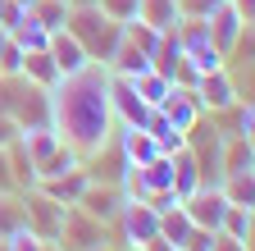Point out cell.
<instances>
[{"instance_id": "1", "label": "cell", "mask_w": 255, "mask_h": 251, "mask_svg": "<svg viewBox=\"0 0 255 251\" xmlns=\"http://www.w3.org/2000/svg\"><path fill=\"white\" fill-rule=\"evenodd\" d=\"M50 123H55V133L69 142L78 155H91L114 133L110 69L105 64H87V69H78L69 78H59L50 87Z\"/></svg>"}, {"instance_id": "2", "label": "cell", "mask_w": 255, "mask_h": 251, "mask_svg": "<svg viewBox=\"0 0 255 251\" xmlns=\"http://www.w3.org/2000/svg\"><path fill=\"white\" fill-rule=\"evenodd\" d=\"M64 32H73V41L87 50L91 64H110V55L123 37V23L105 18L96 5H69V23H64Z\"/></svg>"}, {"instance_id": "3", "label": "cell", "mask_w": 255, "mask_h": 251, "mask_svg": "<svg viewBox=\"0 0 255 251\" xmlns=\"http://www.w3.org/2000/svg\"><path fill=\"white\" fill-rule=\"evenodd\" d=\"M110 233H114V242H119V247L137 251V247H146L150 238H159V210H150V206H146V201H137V197H128V201H123V210L114 215Z\"/></svg>"}, {"instance_id": "4", "label": "cell", "mask_w": 255, "mask_h": 251, "mask_svg": "<svg viewBox=\"0 0 255 251\" xmlns=\"http://www.w3.org/2000/svg\"><path fill=\"white\" fill-rule=\"evenodd\" d=\"M55 242H59V251H91V247H101V242H114V233H110V224L91 219L82 206H64Z\"/></svg>"}, {"instance_id": "5", "label": "cell", "mask_w": 255, "mask_h": 251, "mask_svg": "<svg viewBox=\"0 0 255 251\" xmlns=\"http://www.w3.org/2000/svg\"><path fill=\"white\" fill-rule=\"evenodd\" d=\"M59 219H64V206L50 201L41 187H27V192H23V224H27V233L55 238L59 233Z\"/></svg>"}, {"instance_id": "6", "label": "cell", "mask_w": 255, "mask_h": 251, "mask_svg": "<svg viewBox=\"0 0 255 251\" xmlns=\"http://www.w3.org/2000/svg\"><path fill=\"white\" fill-rule=\"evenodd\" d=\"M182 210H187V219H191L196 229L219 233V219H223V210H228V201H223L219 183H201L196 192H187V197H182Z\"/></svg>"}, {"instance_id": "7", "label": "cell", "mask_w": 255, "mask_h": 251, "mask_svg": "<svg viewBox=\"0 0 255 251\" xmlns=\"http://www.w3.org/2000/svg\"><path fill=\"white\" fill-rule=\"evenodd\" d=\"M150 110H155V105H146V101L137 96L132 78H114V73H110V114H114V123H128V128H141Z\"/></svg>"}, {"instance_id": "8", "label": "cell", "mask_w": 255, "mask_h": 251, "mask_svg": "<svg viewBox=\"0 0 255 251\" xmlns=\"http://www.w3.org/2000/svg\"><path fill=\"white\" fill-rule=\"evenodd\" d=\"M123 187L119 183H96V178H87V187H82V197L73 201V206H82L91 219H101V224H114V215L123 210Z\"/></svg>"}, {"instance_id": "9", "label": "cell", "mask_w": 255, "mask_h": 251, "mask_svg": "<svg viewBox=\"0 0 255 251\" xmlns=\"http://www.w3.org/2000/svg\"><path fill=\"white\" fill-rule=\"evenodd\" d=\"M191 91H196V101H201V110L210 114V110H223V105H233L237 101V82H233V73L228 69H210V73H201L196 82H191Z\"/></svg>"}, {"instance_id": "10", "label": "cell", "mask_w": 255, "mask_h": 251, "mask_svg": "<svg viewBox=\"0 0 255 251\" xmlns=\"http://www.w3.org/2000/svg\"><path fill=\"white\" fill-rule=\"evenodd\" d=\"M246 27H251V23H246V18H242V14L228 5V0H223V5H219V9L205 18V32H210V41H214V50H219L223 59H228V50L237 46V37L246 32Z\"/></svg>"}, {"instance_id": "11", "label": "cell", "mask_w": 255, "mask_h": 251, "mask_svg": "<svg viewBox=\"0 0 255 251\" xmlns=\"http://www.w3.org/2000/svg\"><path fill=\"white\" fill-rule=\"evenodd\" d=\"M155 110H159V114H164V119L173 123V128H178V133H187V128H191V123H196V119L205 114V110H201V101H196V91H191V87H178V82H173V91H169V96H164V101H159Z\"/></svg>"}, {"instance_id": "12", "label": "cell", "mask_w": 255, "mask_h": 251, "mask_svg": "<svg viewBox=\"0 0 255 251\" xmlns=\"http://www.w3.org/2000/svg\"><path fill=\"white\" fill-rule=\"evenodd\" d=\"M46 50H50V59H55V69H59V78H69V73H78V69H87L91 59H87V50L73 41V32H50V41H46Z\"/></svg>"}, {"instance_id": "13", "label": "cell", "mask_w": 255, "mask_h": 251, "mask_svg": "<svg viewBox=\"0 0 255 251\" xmlns=\"http://www.w3.org/2000/svg\"><path fill=\"white\" fill-rule=\"evenodd\" d=\"M255 169V142L251 137H223L219 142V178Z\"/></svg>"}, {"instance_id": "14", "label": "cell", "mask_w": 255, "mask_h": 251, "mask_svg": "<svg viewBox=\"0 0 255 251\" xmlns=\"http://www.w3.org/2000/svg\"><path fill=\"white\" fill-rule=\"evenodd\" d=\"M37 187H41V192H46L50 201H59V206H73V201L82 197V187H87V169L78 165V169L59 174V178H41Z\"/></svg>"}, {"instance_id": "15", "label": "cell", "mask_w": 255, "mask_h": 251, "mask_svg": "<svg viewBox=\"0 0 255 251\" xmlns=\"http://www.w3.org/2000/svg\"><path fill=\"white\" fill-rule=\"evenodd\" d=\"M18 78H27V82H37V87H55L59 82V69H55V59H50V50H23V73Z\"/></svg>"}, {"instance_id": "16", "label": "cell", "mask_w": 255, "mask_h": 251, "mask_svg": "<svg viewBox=\"0 0 255 251\" xmlns=\"http://www.w3.org/2000/svg\"><path fill=\"white\" fill-rule=\"evenodd\" d=\"M219 192H223L228 206H251L255 210V169H246V174H223L219 178Z\"/></svg>"}, {"instance_id": "17", "label": "cell", "mask_w": 255, "mask_h": 251, "mask_svg": "<svg viewBox=\"0 0 255 251\" xmlns=\"http://www.w3.org/2000/svg\"><path fill=\"white\" fill-rule=\"evenodd\" d=\"M27 18L32 23H41L46 32H59L64 23H69V0H27Z\"/></svg>"}, {"instance_id": "18", "label": "cell", "mask_w": 255, "mask_h": 251, "mask_svg": "<svg viewBox=\"0 0 255 251\" xmlns=\"http://www.w3.org/2000/svg\"><path fill=\"white\" fill-rule=\"evenodd\" d=\"M137 18L164 32V27H178L182 14H178V0H141V5H137Z\"/></svg>"}, {"instance_id": "19", "label": "cell", "mask_w": 255, "mask_h": 251, "mask_svg": "<svg viewBox=\"0 0 255 251\" xmlns=\"http://www.w3.org/2000/svg\"><path fill=\"white\" fill-rule=\"evenodd\" d=\"M78 165H82V155H78L69 142H59L46 160L37 165V183H41V178H59V174H69V169H78Z\"/></svg>"}, {"instance_id": "20", "label": "cell", "mask_w": 255, "mask_h": 251, "mask_svg": "<svg viewBox=\"0 0 255 251\" xmlns=\"http://www.w3.org/2000/svg\"><path fill=\"white\" fill-rule=\"evenodd\" d=\"M219 233H228L237 242H251V233H255V210L251 206H228L223 219H219Z\"/></svg>"}, {"instance_id": "21", "label": "cell", "mask_w": 255, "mask_h": 251, "mask_svg": "<svg viewBox=\"0 0 255 251\" xmlns=\"http://www.w3.org/2000/svg\"><path fill=\"white\" fill-rule=\"evenodd\" d=\"M196 187H201V169L191 160V151L182 146V151H173V192L187 197V192H196Z\"/></svg>"}, {"instance_id": "22", "label": "cell", "mask_w": 255, "mask_h": 251, "mask_svg": "<svg viewBox=\"0 0 255 251\" xmlns=\"http://www.w3.org/2000/svg\"><path fill=\"white\" fill-rule=\"evenodd\" d=\"M9 37H14V46H18V50H46V41H50V32H46L41 23H32V18H27V9H23V18L9 27Z\"/></svg>"}, {"instance_id": "23", "label": "cell", "mask_w": 255, "mask_h": 251, "mask_svg": "<svg viewBox=\"0 0 255 251\" xmlns=\"http://www.w3.org/2000/svg\"><path fill=\"white\" fill-rule=\"evenodd\" d=\"M187 233H191V219H187L182 201H178V206H169V210H159V238H164V242L182 247V238H187Z\"/></svg>"}, {"instance_id": "24", "label": "cell", "mask_w": 255, "mask_h": 251, "mask_svg": "<svg viewBox=\"0 0 255 251\" xmlns=\"http://www.w3.org/2000/svg\"><path fill=\"white\" fill-rule=\"evenodd\" d=\"M23 224V192H0V238H14Z\"/></svg>"}, {"instance_id": "25", "label": "cell", "mask_w": 255, "mask_h": 251, "mask_svg": "<svg viewBox=\"0 0 255 251\" xmlns=\"http://www.w3.org/2000/svg\"><path fill=\"white\" fill-rule=\"evenodd\" d=\"M132 87H137V96H141L146 105H159V101H164L169 91H173V82H169L164 73H155V69L137 73V78H132Z\"/></svg>"}, {"instance_id": "26", "label": "cell", "mask_w": 255, "mask_h": 251, "mask_svg": "<svg viewBox=\"0 0 255 251\" xmlns=\"http://www.w3.org/2000/svg\"><path fill=\"white\" fill-rule=\"evenodd\" d=\"M137 5H141V0H96V9H101L105 18H114V23L137 18Z\"/></svg>"}, {"instance_id": "27", "label": "cell", "mask_w": 255, "mask_h": 251, "mask_svg": "<svg viewBox=\"0 0 255 251\" xmlns=\"http://www.w3.org/2000/svg\"><path fill=\"white\" fill-rule=\"evenodd\" d=\"M0 73H5V78H18L23 73V50L14 46V37L0 46Z\"/></svg>"}, {"instance_id": "28", "label": "cell", "mask_w": 255, "mask_h": 251, "mask_svg": "<svg viewBox=\"0 0 255 251\" xmlns=\"http://www.w3.org/2000/svg\"><path fill=\"white\" fill-rule=\"evenodd\" d=\"M219 5H223V0H178V14L182 18H210Z\"/></svg>"}, {"instance_id": "29", "label": "cell", "mask_w": 255, "mask_h": 251, "mask_svg": "<svg viewBox=\"0 0 255 251\" xmlns=\"http://www.w3.org/2000/svg\"><path fill=\"white\" fill-rule=\"evenodd\" d=\"M9 251H41V238L27 233V229H18V233L9 238Z\"/></svg>"}, {"instance_id": "30", "label": "cell", "mask_w": 255, "mask_h": 251, "mask_svg": "<svg viewBox=\"0 0 255 251\" xmlns=\"http://www.w3.org/2000/svg\"><path fill=\"white\" fill-rule=\"evenodd\" d=\"M18 18H23V5H18V0H0V27H5V32H9Z\"/></svg>"}, {"instance_id": "31", "label": "cell", "mask_w": 255, "mask_h": 251, "mask_svg": "<svg viewBox=\"0 0 255 251\" xmlns=\"http://www.w3.org/2000/svg\"><path fill=\"white\" fill-rule=\"evenodd\" d=\"M0 192H18L14 169H9V151H5V146H0Z\"/></svg>"}, {"instance_id": "32", "label": "cell", "mask_w": 255, "mask_h": 251, "mask_svg": "<svg viewBox=\"0 0 255 251\" xmlns=\"http://www.w3.org/2000/svg\"><path fill=\"white\" fill-rule=\"evenodd\" d=\"M210 251H251V242H237V238H228V233H214V238H210Z\"/></svg>"}, {"instance_id": "33", "label": "cell", "mask_w": 255, "mask_h": 251, "mask_svg": "<svg viewBox=\"0 0 255 251\" xmlns=\"http://www.w3.org/2000/svg\"><path fill=\"white\" fill-rule=\"evenodd\" d=\"M18 133H23V128H18V123H14L9 114H0V146H9V142H14Z\"/></svg>"}, {"instance_id": "34", "label": "cell", "mask_w": 255, "mask_h": 251, "mask_svg": "<svg viewBox=\"0 0 255 251\" xmlns=\"http://www.w3.org/2000/svg\"><path fill=\"white\" fill-rule=\"evenodd\" d=\"M228 5H233V9H237V14L246 18V23L255 18V0H228Z\"/></svg>"}, {"instance_id": "35", "label": "cell", "mask_w": 255, "mask_h": 251, "mask_svg": "<svg viewBox=\"0 0 255 251\" xmlns=\"http://www.w3.org/2000/svg\"><path fill=\"white\" fill-rule=\"evenodd\" d=\"M137 251H178V247H173V242H164V238H150V242H146V247H137Z\"/></svg>"}, {"instance_id": "36", "label": "cell", "mask_w": 255, "mask_h": 251, "mask_svg": "<svg viewBox=\"0 0 255 251\" xmlns=\"http://www.w3.org/2000/svg\"><path fill=\"white\" fill-rule=\"evenodd\" d=\"M91 251H123L119 242H101V247H91Z\"/></svg>"}, {"instance_id": "37", "label": "cell", "mask_w": 255, "mask_h": 251, "mask_svg": "<svg viewBox=\"0 0 255 251\" xmlns=\"http://www.w3.org/2000/svg\"><path fill=\"white\" fill-rule=\"evenodd\" d=\"M69 5H96V0H69Z\"/></svg>"}, {"instance_id": "38", "label": "cell", "mask_w": 255, "mask_h": 251, "mask_svg": "<svg viewBox=\"0 0 255 251\" xmlns=\"http://www.w3.org/2000/svg\"><path fill=\"white\" fill-rule=\"evenodd\" d=\"M0 251H9V238H0Z\"/></svg>"}, {"instance_id": "39", "label": "cell", "mask_w": 255, "mask_h": 251, "mask_svg": "<svg viewBox=\"0 0 255 251\" xmlns=\"http://www.w3.org/2000/svg\"><path fill=\"white\" fill-rule=\"evenodd\" d=\"M18 5H27V0H18Z\"/></svg>"}]
</instances>
